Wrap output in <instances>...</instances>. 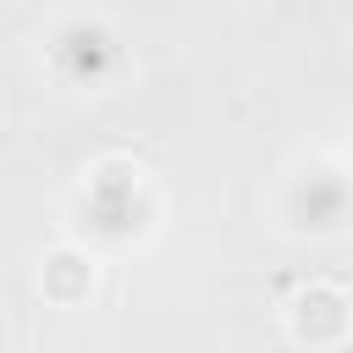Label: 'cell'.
Segmentation results:
<instances>
[{
	"label": "cell",
	"instance_id": "2",
	"mask_svg": "<svg viewBox=\"0 0 353 353\" xmlns=\"http://www.w3.org/2000/svg\"><path fill=\"white\" fill-rule=\"evenodd\" d=\"M287 215H292L298 232H336L342 215H347V182H342V165H314L309 182L292 188Z\"/></svg>",
	"mask_w": 353,
	"mask_h": 353
},
{
	"label": "cell",
	"instance_id": "1",
	"mask_svg": "<svg viewBox=\"0 0 353 353\" xmlns=\"http://www.w3.org/2000/svg\"><path fill=\"white\" fill-rule=\"evenodd\" d=\"M138 188H143V176H138V165H121V160H110V165H99L88 182H83V215H88V226L99 232V237H127V232H138Z\"/></svg>",
	"mask_w": 353,
	"mask_h": 353
}]
</instances>
